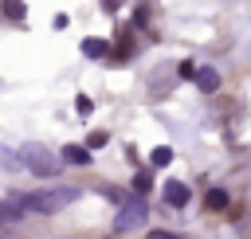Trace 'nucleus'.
Masks as SVG:
<instances>
[{"instance_id":"1","label":"nucleus","mask_w":251,"mask_h":239,"mask_svg":"<svg viewBox=\"0 0 251 239\" xmlns=\"http://www.w3.org/2000/svg\"><path fill=\"white\" fill-rule=\"evenodd\" d=\"M71 200H78V188H47V192H31L27 196V204L35 212H55V208H63Z\"/></svg>"},{"instance_id":"12","label":"nucleus","mask_w":251,"mask_h":239,"mask_svg":"<svg viewBox=\"0 0 251 239\" xmlns=\"http://www.w3.org/2000/svg\"><path fill=\"white\" fill-rule=\"evenodd\" d=\"M75 110H78V114H82V118H86V114H90V110H94V102H90V98H86V94H78V98H75Z\"/></svg>"},{"instance_id":"9","label":"nucleus","mask_w":251,"mask_h":239,"mask_svg":"<svg viewBox=\"0 0 251 239\" xmlns=\"http://www.w3.org/2000/svg\"><path fill=\"white\" fill-rule=\"evenodd\" d=\"M204 204H208V208H212V212H220V208H224V204H227V192H224V188H212V192H208V200H204Z\"/></svg>"},{"instance_id":"13","label":"nucleus","mask_w":251,"mask_h":239,"mask_svg":"<svg viewBox=\"0 0 251 239\" xmlns=\"http://www.w3.org/2000/svg\"><path fill=\"white\" fill-rule=\"evenodd\" d=\"M176 71H180V78H196V71H200V67H192V63H188V59H184V63H180V67H176Z\"/></svg>"},{"instance_id":"15","label":"nucleus","mask_w":251,"mask_h":239,"mask_svg":"<svg viewBox=\"0 0 251 239\" xmlns=\"http://www.w3.org/2000/svg\"><path fill=\"white\" fill-rule=\"evenodd\" d=\"M149 239H180V235H173V231H153Z\"/></svg>"},{"instance_id":"4","label":"nucleus","mask_w":251,"mask_h":239,"mask_svg":"<svg viewBox=\"0 0 251 239\" xmlns=\"http://www.w3.org/2000/svg\"><path fill=\"white\" fill-rule=\"evenodd\" d=\"M161 200H165L169 208H184V204H188V184H184V180H165Z\"/></svg>"},{"instance_id":"14","label":"nucleus","mask_w":251,"mask_h":239,"mask_svg":"<svg viewBox=\"0 0 251 239\" xmlns=\"http://www.w3.org/2000/svg\"><path fill=\"white\" fill-rule=\"evenodd\" d=\"M0 219H20V208H4L0 204Z\"/></svg>"},{"instance_id":"6","label":"nucleus","mask_w":251,"mask_h":239,"mask_svg":"<svg viewBox=\"0 0 251 239\" xmlns=\"http://www.w3.org/2000/svg\"><path fill=\"white\" fill-rule=\"evenodd\" d=\"M106 47H110L106 39H94V35H90V39H82V55H86V59H102V55H106Z\"/></svg>"},{"instance_id":"5","label":"nucleus","mask_w":251,"mask_h":239,"mask_svg":"<svg viewBox=\"0 0 251 239\" xmlns=\"http://www.w3.org/2000/svg\"><path fill=\"white\" fill-rule=\"evenodd\" d=\"M196 86H200L204 94L220 90V71H216V67H200V71H196Z\"/></svg>"},{"instance_id":"8","label":"nucleus","mask_w":251,"mask_h":239,"mask_svg":"<svg viewBox=\"0 0 251 239\" xmlns=\"http://www.w3.org/2000/svg\"><path fill=\"white\" fill-rule=\"evenodd\" d=\"M149 161H153V168H165V165L173 161V149H169V145H157V149L149 153Z\"/></svg>"},{"instance_id":"11","label":"nucleus","mask_w":251,"mask_h":239,"mask_svg":"<svg viewBox=\"0 0 251 239\" xmlns=\"http://www.w3.org/2000/svg\"><path fill=\"white\" fill-rule=\"evenodd\" d=\"M133 188H137V192H149V188H153V176H149V172H137V176H133Z\"/></svg>"},{"instance_id":"10","label":"nucleus","mask_w":251,"mask_h":239,"mask_svg":"<svg viewBox=\"0 0 251 239\" xmlns=\"http://www.w3.org/2000/svg\"><path fill=\"white\" fill-rule=\"evenodd\" d=\"M106 141H110V133H106V129H94V133L86 137V149H102Z\"/></svg>"},{"instance_id":"2","label":"nucleus","mask_w":251,"mask_h":239,"mask_svg":"<svg viewBox=\"0 0 251 239\" xmlns=\"http://www.w3.org/2000/svg\"><path fill=\"white\" fill-rule=\"evenodd\" d=\"M145 215H149L145 200H126V208H122V212H118V219H114V231H129V227H141V223H145Z\"/></svg>"},{"instance_id":"3","label":"nucleus","mask_w":251,"mask_h":239,"mask_svg":"<svg viewBox=\"0 0 251 239\" xmlns=\"http://www.w3.org/2000/svg\"><path fill=\"white\" fill-rule=\"evenodd\" d=\"M24 161H27V168H31L35 176H51V172H55V157H51L43 145H24Z\"/></svg>"},{"instance_id":"7","label":"nucleus","mask_w":251,"mask_h":239,"mask_svg":"<svg viewBox=\"0 0 251 239\" xmlns=\"http://www.w3.org/2000/svg\"><path fill=\"white\" fill-rule=\"evenodd\" d=\"M63 161H71V165H86V161H90V153H86V149H78V145H67V149H63Z\"/></svg>"}]
</instances>
